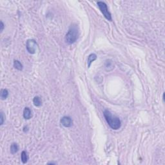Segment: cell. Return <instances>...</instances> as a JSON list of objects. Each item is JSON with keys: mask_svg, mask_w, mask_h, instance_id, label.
Returning a JSON list of instances; mask_svg holds the SVG:
<instances>
[{"mask_svg": "<svg viewBox=\"0 0 165 165\" xmlns=\"http://www.w3.org/2000/svg\"><path fill=\"white\" fill-rule=\"evenodd\" d=\"M19 150V146H18L17 143H12L10 146V152L12 154H14V153H17Z\"/></svg>", "mask_w": 165, "mask_h": 165, "instance_id": "obj_8", "label": "cell"}, {"mask_svg": "<svg viewBox=\"0 0 165 165\" xmlns=\"http://www.w3.org/2000/svg\"><path fill=\"white\" fill-rule=\"evenodd\" d=\"M33 103L35 106L39 107L42 105V101H41V98L39 96H35L33 99Z\"/></svg>", "mask_w": 165, "mask_h": 165, "instance_id": "obj_9", "label": "cell"}, {"mask_svg": "<svg viewBox=\"0 0 165 165\" xmlns=\"http://www.w3.org/2000/svg\"><path fill=\"white\" fill-rule=\"evenodd\" d=\"M0 96H1V99L2 100H5L9 96V91L7 89H2L1 90V94H0Z\"/></svg>", "mask_w": 165, "mask_h": 165, "instance_id": "obj_10", "label": "cell"}, {"mask_svg": "<svg viewBox=\"0 0 165 165\" xmlns=\"http://www.w3.org/2000/svg\"><path fill=\"white\" fill-rule=\"evenodd\" d=\"M79 31L77 26H71L68 30V32L66 33L65 36V41L68 44H73L78 39Z\"/></svg>", "mask_w": 165, "mask_h": 165, "instance_id": "obj_2", "label": "cell"}, {"mask_svg": "<svg viewBox=\"0 0 165 165\" xmlns=\"http://www.w3.org/2000/svg\"><path fill=\"white\" fill-rule=\"evenodd\" d=\"M26 49L29 54H35L37 49V44L36 41L34 39L27 40L26 43Z\"/></svg>", "mask_w": 165, "mask_h": 165, "instance_id": "obj_4", "label": "cell"}, {"mask_svg": "<svg viewBox=\"0 0 165 165\" xmlns=\"http://www.w3.org/2000/svg\"><path fill=\"white\" fill-rule=\"evenodd\" d=\"M21 158V161H22L23 163V164L27 163V161H28V155H27V153L25 152V151H23L22 152Z\"/></svg>", "mask_w": 165, "mask_h": 165, "instance_id": "obj_12", "label": "cell"}, {"mask_svg": "<svg viewBox=\"0 0 165 165\" xmlns=\"http://www.w3.org/2000/svg\"><path fill=\"white\" fill-rule=\"evenodd\" d=\"M14 67L18 70H22L23 68L22 64L21 63V62L18 60L14 61Z\"/></svg>", "mask_w": 165, "mask_h": 165, "instance_id": "obj_11", "label": "cell"}, {"mask_svg": "<svg viewBox=\"0 0 165 165\" xmlns=\"http://www.w3.org/2000/svg\"><path fill=\"white\" fill-rule=\"evenodd\" d=\"M32 116V111L30 110L28 107H25V109L23 110V117L25 119H30Z\"/></svg>", "mask_w": 165, "mask_h": 165, "instance_id": "obj_6", "label": "cell"}, {"mask_svg": "<svg viewBox=\"0 0 165 165\" xmlns=\"http://www.w3.org/2000/svg\"><path fill=\"white\" fill-rule=\"evenodd\" d=\"M0 27H1V29H0V30H1V32H2L5 28V25L4 24H3V21H1V26H0Z\"/></svg>", "mask_w": 165, "mask_h": 165, "instance_id": "obj_14", "label": "cell"}, {"mask_svg": "<svg viewBox=\"0 0 165 165\" xmlns=\"http://www.w3.org/2000/svg\"><path fill=\"white\" fill-rule=\"evenodd\" d=\"M97 59V55L95 54H91L88 57V59H87V63H88V67H90L91 64L92 63L93 61H94Z\"/></svg>", "mask_w": 165, "mask_h": 165, "instance_id": "obj_7", "label": "cell"}, {"mask_svg": "<svg viewBox=\"0 0 165 165\" xmlns=\"http://www.w3.org/2000/svg\"><path fill=\"white\" fill-rule=\"evenodd\" d=\"M63 127H66V128H69V127H72V124H73V121L71 117L68 116H64L61 119L60 121Z\"/></svg>", "mask_w": 165, "mask_h": 165, "instance_id": "obj_5", "label": "cell"}, {"mask_svg": "<svg viewBox=\"0 0 165 165\" xmlns=\"http://www.w3.org/2000/svg\"><path fill=\"white\" fill-rule=\"evenodd\" d=\"M5 119V116L4 115V113H3V112H1V116H0V119H1L0 125H3V123H4Z\"/></svg>", "mask_w": 165, "mask_h": 165, "instance_id": "obj_13", "label": "cell"}, {"mask_svg": "<svg viewBox=\"0 0 165 165\" xmlns=\"http://www.w3.org/2000/svg\"><path fill=\"white\" fill-rule=\"evenodd\" d=\"M97 5L99 7V10H101V13L103 14V16H105L107 20L112 21V16H111L110 12L108 11L107 5L105 3L103 2H97Z\"/></svg>", "mask_w": 165, "mask_h": 165, "instance_id": "obj_3", "label": "cell"}, {"mask_svg": "<svg viewBox=\"0 0 165 165\" xmlns=\"http://www.w3.org/2000/svg\"><path fill=\"white\" fill-rule=\"evenodd\" d=\"M103 115H104V117H105L107 123L108 124V125L112 129L116 130L121 128V122L120 121L119 118L112 115L111 112L107 110L104 111Z\"/></svg>", "mask_w": 165, "mask_h": 165, "instance_id": "obj_1", "label": "cell"}]
</instances>
